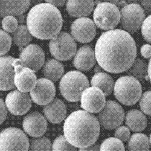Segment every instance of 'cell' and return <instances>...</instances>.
Instances as JSON below:
<instances>
[{
	"label": "cell",
	"mask_w": 151,
	"mask_h": 151,
	"mask_svg": "<svg viewBox=\"0 0 151 151\" xmlns=\"http://www.w3.org/2000/svg\"><path fill=\"white\" fill-rule=\"evenodd\" d=\"M81 107L91 114L101 111L106 104L104 93L96 86H88L82 92L81 97Z\"/></svg>",
	"instance_id": "obj_13"
},
{
	"label": "cell",
	"mask_w": 151,
	"mask_h": 151,
	"mask_svg": "<svg viewBox=\"0 0 151 151\" xmlns=\"http://www.w3.org/2000/svg\"><path fill=\"white\" fill-rule=\"evenodd\" d=\"M140 6L146 15H151V0H141Z\"/></svg>",
	"instance_id": "obj_39"
},
{
	"label": "cell",
	"mask_w": 151,
	"mask_h": 151,
	"mask_svg": "<svg viewBox=\"0 0 151 151\" xmlns=\"http://www.w3.org/2000/svg\"><path fill=\"white\" fill-rule=\"evenodd\" d=\"M120 26L122 30L134 33L141 29L146 14L139 4H128L120 9Z\"/></svg>",
	"instance_id": "obj_9"
},
{
	"label": "cell",
	"mask_w": 151,
	"mask_h": 151,
	"mask_svg": "<svg viewBox=\"0 0 151 151\" xmlns=\"http://www.w3.org/2000/svg\"><path fill=\"white\" fill-rule=\"evenodd\" d=\"M29 151H52V143L44 136L33 138L30 142Z\"/></svg>",
	"instance_id": "obj_29"
},
{
	"label": "cell",
	"mask_w": 151,
	"mask_h": 151,
	"mask_svg": "<svg viewBox=\"0 0 151 151\" xmlns=\"http://www.w3.org/2000/svg\"><path fill=\"white\" fill-rule=\"evenodd\" d=\"M101 71H102V68L100 67L99 65L95 67V68H94V72H95V73H99V72H101Z\"/></svg>",
	"instance_id": "obj_46"
},
{
	"label": "cell",
	"mask_w": 151,
	"mask_h": 151,
	"mask_svg": "<svg viewBox=\"0 0 151 151\" xmlns=\"http://www.w3.org/2000/svg\"><path fill=\"white\" fill-rule=\"evenodd\" d=\"M12 40L10 35L0 29V56H5L10 50Z\"/></svg>",
	"instance_id": "obj_32"
},
{
	"label": "cell",
	"mask_w": 151,
	"mask_h": 151,
	"mask_svg": "<svg viewBox=\"0 0 151 151\" xmlns=\"http://www.w3.org/2000/svg\"><path fill=\"white\" fill-rule=\"evenodd\" d=\"M77 43L73 36L67 32H60L48 44L51 55L59 61L71 59L77 51Z\"/></svg>",
	"instance_id": "obj_7"
},
{
	"label": "cell",
	"mask_w": 151,
	"mask_h": 151,
	"mask_svg": "<svg viewBox=\"0 0 151 151\" xmlns=\"http://www.w3.org/2000/svg\"><path fill=\"white\" fill-rule=\"evenodd\" d=\"M12 40V43L19 48L26 46L32 42L33 36L29 32L27 25L19 24L15 32L10 35Z\"/></svg>",
	"instance_id": "obj_27"
},
{
	"label": "cell",
	"mask_w": 151,
	"mask_h": 151,
	"mask_svg": "<svg viewBox=\"0 0 151 151\" xmlns=\"http://www.w3.org/2000/svg\"><path fill=\"white\" fill-rule=\"evenodd\" d=\"M15 17H16L18 23L21 24H23V23L25 22V20H26V18H25V16L24 14L17 16Z\"/></svg>",
	"instance_id": "obj_44"
},
{
	"label": "cell",
	"mask_w": 151,
	"mask_h": 151,
	"mask_svg": "<svg viewBox=\"0 0 151 151\" xmlns=\"http://www.w3.org/2000/svg\"><path fill=\"white\" fill-rule=\"evenodd\" d=\"M15 58L11 56H0V91L13 90L15 86V70L13 62Z\"/></svg>",
	"instance_id": "obj_18"
},
{
	"label": "cell",
	"mask_w": 151,
	"mask_h": 151,
	"mask_svg": "<svg viewBox=\"0 0 151 151\" xmlns=\"http://www.w3.org/2000/svg\"><path fill=\"white\" fill-rule=\"evenodd\" d=\"M127 74L130 76L140 82L147 80V64L144 60L136 59L130 68L127 71Z\"/></svg>",
	"instance_id": "obj_28"
},
{
	"label": "cell",
	"mask_w": 151,
	"mask_h": 151,
	"mask_svg": "<svg viewBox=\"0 0 151 151\" xmlns=\"http://www.w3.org/2000/svg\"><path fill=\"white\" fill-rule=\"evenodd\" d=\"M140 55L146 59L151 58V44H145L140 48Z\"/></svg>",
	"instance_id": "obj_38"
},
{
	"label": "cell",
	"mask_w": 151,
	"mask_h": 151,
	"mask_svg": "<svg viewBox=\"0 0 151 151\" xmlns=\"http://www.w3.org/2000/svg\"><path fill=\"white\" fill-rule=\"evenodd\" d=\"M149 142H150V145L151 146V133H150V137H149Z\"/></svg>",
	"instance_id": "obj_47"
},
{
	"label": "cell",
	"mask_w": 151,
	"mask_h": 151,
	"mask_svg": "<svg viewBox=\"0 0 151 151\" xmlns=\"http://www.w3.org/2000/svg\"><path fill=\"white\" fill-rule=\"evenodd\" d=\"M147 80L149 81L151 84V58L149 59L147 64Z\"/></svg>",
	"instance_id": "obj_43"
},
{
	"label": "cell",
	"mask_w": 151,
	"mask_h": 151,
	"mask_svg": "<svg viewBox=\"0 0 151 151\" xmlns=\"http://www.w3.org/2000/svg\"><path fill=\"white\" fill-rule=\"evenodd\" d=\"M127 3V4H132V3H136L139 4L141 1V0H121Z\"/></svg>",
	"instance_id": "obj_45"
},
{
	"label": "cell",
	"mask_w": 151,
	"mask_h": 151,
	"mask_svg": "<svg viewBox=\"0 0 151 151\" xmlns=\"http://www.w3.org/2000/svg\"><path fill=\"white\" fill-rule=\"evenodd\" d=\"M138 102L142 111L146 115L151 116V90L142 93Z\"/></svg>",
	"instance_id": "obj_34"
},
{
	"label": "cell",
	"mask_w": 151,
	"mask_h": 151,
	"mask_svg": "<svg viewBox=\"0 0 151 151\" xmlns=\"http://www.w3.org/2000/svg\"><path fill=\"white\" fill-rule=\"evenodd\" d=\"M95 56L104 71L119 74L127 71L136 59L137 48L130 33L122 29L105 31L96 41Z\"/></svg>",
	"instance_id": "obj_1"
},
{
	"label": "cell",
	"mask_w": 151,
	"mask_h": 151,
	"mask_svg": "<svg viewBox=\"0 0 151 151\" xmlns=\"http://www.w3.org/2000/svg\"><path fill=\"white\" fill-rule=\"evenodd\" d=\"M119 7L109 3H99L93 11V21L97 27L104 31L115 29L120 23Z\"/></svg>",
	"instance_id": "obj_6"
},
{
	"label": "cell",
	"mask_w": 151,
	"mask_h": 151,
	"mask_svg": "<svg viewBox=\"0 0 151 151\" xmlns=\"http://www.w3.org/2000/svg\"><path fill=\"white\" fill-rule=\"evenodd\" d=\"M90 86V82L86 76L80 71H70L60 79L59 88L62 96L67 101H79L82 92Z\"/></svg>",
	"instance_id": "obj_4"
},
{
	"label": "cell",
	"mask_w": 151,
	"mask_h": 151,
	"mask_svg": "<svg viewBox=\"0 0 151 151\" xmlns=\"http://www.w3.org/2000/svg\"><path fill=\"white\" fill-rule=\"evenodd\" d=\"M14 67L15 86L21 92H30L35 88L37 80L35 72L28 67L20 65Z\"/></svg>",
	"instance_id": "obj_17"
},
{
	"label": "cell",
	"mask_w": 151,
	"mask_h": 151,
	"mask_svg": "<svg viewBox=\"0 0 151 151\" xmlns=\"http://www.w3.org/2000/svg\"><path fill=\"white\" fill-rule=\"evenodd\" d=\"M114 137L122 142H127L131 137V130L126 126H119L116 128Z\"/></svg>",
	"instance_id": "obj_36"
},
{
	"label": "cell",
	"mask_w": 151,
	"mask_h": 151,
	"mask_svg": "<svg viewBox=\"0 0 151 151\" xmlns=\"http://www.w3.org/2000/svg\"><path fill=\"white\" fill-rule=\"evenodd\" d=\"M31 0H0V17H17L29 10Z\"/></svg>",
	"instance_id": "obj_22"
},
{
	"label": "cell",
	"mask_w": 151,
	"mask_h": 151,
	"mask_svg": "<svg viewBox=\"0 0 151 151\" xmlns=\"http://www.w3.org/2000/svg\"><path fill=\"white\" fill-rule=\"evenodd\" d=\"M32 102L38 105H45L51 102L56 96V87L53 82L44 78L37 80L34 88L30 92Z\"/></svg>",
	"instance_id": "obj_15"
},
{
	"label": "cell",
	"mask_w": 151,
	"mask_h": 151,
	"mask_svg": "<svg viewBox=\"0 0 151 151\" xmlns=\"http://www.w3.org/2000/svg\"><path fill=\"white\" fill-rule=\"evenodd\" d=\"M125 113L122 106L114 100L106 102L103 109L97 113L100 127L105 129H114L120 126L124 120Z\"/></svg>",
	"instance_id": "obj_11"
},
{
	"label": "cell",
	"mask_w": 151,
	"mask_h": 151,
	"mask_svg": "<svg viewBox=\"0 0 151 151\" xmlns=\"http://www.w3.org/2000/svg\"><path fill=\"white\" fill-rule=\"evenodd\" d=\"M124 122L127 127L132 131L140 132L143 131L147 124L146 114L137 109L129 110L124 116Z\"/></svg>",
	"instance_id": "obj_23"
},
{
	"label": "cell",
	"mask_w": 151,
	"mask_h": 151,
	"mask_svg": "<svg viewBox=\"0 0 151 151\" xmlns=\"http://www.w3.org/2000/svg\"><path fill=\"white\" fill-rule=\"evenodd\" d=\"M78 151H100V145L97 143H95L90 146L79 148Z\"/></svg>",
	"instance_id": "obj_41"
},
{
	"label": "cell",
	"mask_w": 151,
	"mask_h": 151,
	"mask_svg": "<svg viewBox=\"0 0 151 151\" xmlns=\"http://www.w3.org/2000/svg\"><path fill=\"white\" fill-rule=\"evenodd\" d=\"M119 1H120V0H96V1L98 2L97 3H109L114 4L116 6H117Z\"/></svg>",
	"instance_id": "obj_42"
},
{
	"label": "cell",
	"mask_w": 151,
	"mask_h": 151,
	"mask_svg": "<svg viewBox=\"0 0 151 151\" xmlns=\"http://www.w3.org/2000/svg\"><path fill=\"white\" fill-rule=\"evenodd\" d=\"M45 2L53 6L58 7H62L64 6L67 0H44Z\"/></svg>",
	"instance_id": "obj_40"
},
{
	"label": "cell",
	"mask_w": 151,
	"mask_h": 151,
	"mask_svg": "<svg viewBox=\"0 0 151 151\" xmlns=\"http://www.w3.org/2000/svg\"><path fill=\"white\" fill-rule=\"evenodd\" d=\"M114 81L111 76L105 72L95 73L92 77L90 85L101 90L106 96L110 95L114 89Z\"/></svg>",
	"instance_id": "obj_25"
},
{
	"label": "cell",
	"mask_w": 151,
	"mask_h": 151,
	"mask_svg": "<svg viewBox=\"0 0 151 151\" xmlns=\"http://www.w3.org/2000/svg\"><path fill=\"white\" fill-rule=\"evenodd\" d=\"M24 132L33 138L43 136L48 128L47 120L41 113L34 111L24 117L22 123Z\"/></svg>",
	"instance_id": "obj_16"
},
{
	"label": "cell",
	"mask_w": 151,
	"mask_h": 151,
	"mask_svg": "<svg viewBox=\"0 0 151 151\" xmlns=\"http://www.w3.org/2000/svg\"><path fill=\"white\" fill-rule=\"evenodd\" d=\"M19 26V23L15 17L7 15L3 18L1 27L3 30L8 33H12L16 31Z\"/></svg>",
	"instance_id": "obj_33"
},
{
	"label": "cell",
	"mask_w": 151,
	"mask_h": 151,
	"mask_svg": "<svg viewBox=\"0 0 151 151\" xmlns=\"http://www.w3.org/2000/svg\"><path fill=\"white\" fill-rule=\"evenodd\" d=\"M114 95L122 105L131 106L138 102L142 94L141 82L130 76H123L114 83Z\"/></svg>",
	"instance_id": "obj_5"
},
{
	"label": "cell",
	"mask_w": 151,
	"mask_h": 151,
	"mask_svg": "<svg viewBox=\"0 0 151 151\" xmlns=\"http://www.w3.org/2000/svg\"><path fill=\"white\" fill-rule=\"evenodd\" d=\"M96 62L94 50L90 45H82L77 50L72 62L73 66L82 71L91 70Z\"/></svg>",
	"instance_id": "obj_19"
},
{
	"label": "cell",
	"mask_w": 151,
	"mask_h": 151,
	"mask_svg": "<svg viewBox=\"0 0 151 151\" xmlns=\"http://www.w3.org/2000/svg\"><path fill=\"white\" fill-rule=\"evenodd\" d=\"M52 151H78V149L67 141L64 135H61L53 142Z\"/></svg>",
	"instance_id": "obj_31"
},
{
	"label": "cell",
	"mask_w": 151,
	"mask_h": 151,
	"mask_svg": "<svg viewBox=\"0 0 151 151\" xmlns=\"http://www.w3.org/2000/svg\"><path fill=\"white\" fill-rule=\"evenodd\" d=\"M32 99L28 93H22L18 90L9 92L5 100L7 111L14 116L27 114L32 107Z\"/></svg>",
	"instance_id": "obj_14"
},
{
	"label": "cell",
	"mask_w": 151,
	"mask_h": 151,
	"mask_svg": "<svg viewBox=\"0 0 151 151\" xmlns=\"http://www.w3.org/2000/svg\"><path fill=\"white\" fill-rule=\"evenodd\" d=\"M7 109L3 100L0 97V125L6 119L7 116Z\"/></svg>",
	"instance_id": "obj_37"
},
{
	"label": "cell",
	"mask_w": 151,
	"mask_h": 151,
	"mask_svg": "<svg viewBox=\"0 0 151 151\" xmlns=\"http://www.w3.org/2000/svg\"><path fill=\"white\" fill-rule=\"evenodd\" d=\"M149 138L145 134L135 132L128 140V151H149Z\"/></svg>",
	"instance_id": "obj_26"
},
{
	"label": "cell",
	"mask_w": 151,
	"mask_h": 151,
	"mask_svg": "<svg viewBox=\"0 0 151 151\" xmlns=\"http://www.w3.org/2000/svg\"><path fill=\"white\" fill-rule=\"evenodd\" d=\"M30 142L26 134L15 127L0 132V151H29Z\"/></svg>",
	"instance_id": "obj_8"
},
{
	"label": "cell",
	"mask_w": 151,
	"mask_h": 151,
	"mask_svg": "<svg viewBox=\"0 0 151 151\" xmlns=\"http://www.w3.org/2000/svg\"><path fill=\"white\" fill-rule=\"evenodd\" d=\"M71 35L76 41L81 44L91 42L96 36L97 27L93 20L88 17L76 19L71 24Z\"/></svg>",
	"instance_id": "obj_12"
},
{
	"label": "cell",
	"mask_w": 151,
	"mask_h": 151,
	"mask_svg": "<svg viewBox=\"0 0 151 151\" xmlns=\"http://www.w3.org/2000/svg\"><path fill=\"white\" fill-rule=\"evenodd\" d=\"M65 68L62 63L55 59H50L45 62L42 67V74L45 78L52 82H57L64 74Z\"/></svg>",
	"instance_id": "obj_24"
},
{
	"label": "cell",
	"mask_w": 151,
	"mask_h": 151,
	"mask_svg": "<svg viewBox=\"0 0 151 151\" xmlns=\"http://www.w3.org/2000/svg\"><path fill=\"white\" fill-rule=\"evenodd\" d=\"M94 0H67L65 9L68 14L73 18L90 16L94 11Z\"/></svg>",
	"instance_id": "obj_21"
},
{
	"label": "cell",
	"mask_w": 151,
	"mask_h": 151,
	"mask_svg": "<svg viewBox=\"0 0 151 151\" xmlns=\"http://www.w3.org/2000/svg\"><path fill=\"white\" fill-rule=\"evenodd\" d=\"M20 53L18 58H15L13 66L20 65L28 67L35 72L43 67L45 60V55L41 46L35 44H30L19 48Z\"/></svg>",
	"instance_id": "obj_10"
},
{
	"label": "cell",
	"mask_w": 151,
	"mask_h": 151,
	"mask_svg": "<svg viewBox=\"0 0 151 151\" xmlns=\"http://www.w3.org/2000/svg\"><path fill=\"white\" fill-rule=\"evenodd\" d=\"M142 35L143 39L151 44V15L145 18L141 27Z\"/></svg>",
	"instance_id": "obj_35"
},
{
	"label": "cell",
	"mask_w": 151,
	"mask_h": 151,
	"mask_svg": "<svg viewBox=\"0 0 151 151\" xmlns=\"http://www.w3.org/2000/svg\"><path fill=\"white\" fill-rule=\"evenodd\" d=\"M44 116L50 123L58 124L67 118V109L64 102L60 99H54L51 102L44 105Z\"/></svg>",
	"instance_id": "obj_20"
},
{
	"label": "cell",
	"mask_w": 151,
	"mask_h": 151,
	"mask_svg": "<svg viewBox=\"0 0 151 151\" xmlns=\"http://www.w3.org/2000/svg\"><path fill=\"white\" fill-rule=\"evenodd\" d=\"M63 18L60 10L47 3H38L32 7L26 17L27 27L35 38L52 40L60 32Z\"/></svg>",
	"instance_id": "obj_3"
},
{
	"label": "cell",
	"mask_w": 151,
	"mask_h": 151,
	"mask_svg": "<svg viewBox=\"0 0 151 151\" xmlns=\"http://www.w3.org/2000/svg\"><path fill=\"white\" fill-rule=\"evenodd\" d=\"M64 135L77 148L90 146L98 140L100 125L98 119L84 110L73 111L64 120Z\"/></svg>",
	"instance_id": "obj_2"
},
{
	"label": "cell",
	"mask_w": 151,
	"mask_h": 151,
	"mask_svg": "<svg viewBox=\"0 0 151 151\" xmlns=\"http://www.w3.org/2000/svg\"><path fill=\"white\" fill-rule=\"evenodd\" d=\"M100 151H125L122 141L116 137H108L100 145Z\"/></svg>",
	"instance_id": "obj_30"
}]
</instances>
